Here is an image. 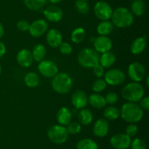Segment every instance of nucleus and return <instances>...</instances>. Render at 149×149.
Returning <instances> with one entry per match:
<instances>
[{
    "mask_svg": "<svg viewBox=\"0 0 149 149\" xmlns=\"http://www.w3.org/2000/svg\"><path fill=\"white\" fill-rule=\"evenodd\" d=\"M122 119L131 124H135L141 121L143 117V110L135 102H128L122 105L120 110Z\"/></svg>",
    "mask_w": 149,
    "mask_h": 149,
    "instance_id": "obj_1",
    "label": "nucleus"
},
{
    "mask_svg": "<svg viewBox=\"0 0 149 149\" xmlns=\"http://www.w3.org/2000/svg\"><path fill=\"white\" fill-rule=\"evenodd\" d=\"M112 23L119 28H127L134 22L133 14L128 9L121 7L113 11Z\"/></svg>",
    "mask_w": 149,
    "mask_h": 149,
    "instance_id": "obj_2",
    "label": "nucleus"
},
{
    "mask_svg": "<svg viewBox=\"0 0 149 149\" xmlns=\"http://www.w3.org/2000/svg\"><path fill=\"white\" fill-rule=\"evenodd\" d=\"M73 81L69 74L65 72L57 73L52 80L54 91L61 94H65L71 90Z\"/></svg>",
    "mask_w": 149,
    "mask_h": 149,
    "instance_id": "obj_3",
    "label": "nucleus"
},
{
    "mask_svg": "<svg viewBox=\"0 0 149 149\" xmlns=\"http://www.w3.org/2000/svg\"><path fill=\"white\" fill-rule=\"evenodd\" d=\"M144 89L140 83L132 82L123 88L122 96L125 99L130 102H138L143 98Z\"/></svg>",
    "mask_w": 149,
    "mask_h": 149,
    "instance_id": "obj_4",
    "label": "nucleus"
},
{
    "mask_svg": "<svg viewBox=\"0 0 149 149\" xmlns=\"http://www.w3.org/2000/svg\"><path fill=\"white\" fill-rule=\"evenodd\" d=\"M100 55L95 49L90 48H83L78 55V62L81 67L93 68L99 64Z\"/></svg>",
    "mask_w": 149,
    "mask_h": 149,
    "instance_id": "obj_5",
    "label": "nucleus"
},
{
    "mask_svg": "<svg viewBox=\"0 0 149 149\" xmlns=\"http://www.w3.org/2000/svg\"><path fill=\"white\" fill-rule=\"evenodd\" d=\"M68 134L66 127L62 125H53L47 131L48 138L55 144L65 143L68 140Z\"/></svg>",
    "mask_w": 149,
    "mask_h": 149,
    "instance_id": "obj_6",
    "label": "nucleus"
},
{
    "mask_svg": "<svg viewBox=\"0 0 149 149\" xmlns=\"http://www.w3.org/2000/svg\"><path fill=\"white\" fill-rule=\"evenodd\" d=\"M94 13L96 17L100 20H109L111 18L113 9L106 1H99L95 5Z\"/></svg>",
    "mask_w": 149,
    "mask_h": 149,
    "instance_id": "obj_7",
    "label": "nucleus"
},
{
    "mask_svg": "<svg viewBox=\"0 0 149 149\" xmlns=\"http://www.w3.org/2000/svg\"><path fill=\"white\" fill-rule=\"evenodd\" d=\"M105 81L111 86H119L125 80V74L119 69H111L104 74Z\"/></svg>",
    "mask_w": 149,
    "mask_h": 149,
    "instance_id": "obj_8",
    "label": "nucleus"
},
{
    "mask_svg": "<svg viewBox=\"0 0 149 149\" xmlns=\"http://www.w3.org/2000/svg\"><path fill=\"white\" fill-rule=\"evenodd\" d=\"M128 75L133 82H141L144 78L146 74L145 67L141 63L133 62L128 67Z\"/></svg>",
    "mask_w": 149,
    "mask_h": 149,
    "instance_id": "obj_9",
    "label": "nucleus"
},
{
    "mask_svg": "<svg viewBox=\"0 0 149 149\" xmlns=\"http://www.w3.org/2000/svg\"><path fill=\"white\" fill-rule=\"evenodd\" d=\"M131 137L126 134L118 133L111 137L110 143L115 149H127L130 147Z\"/></svg>",
    "mask_w": 149,
    "mask_h": 149,
    "instance_id": "obj_10",
    "label": "nucleus"
},
{
    "mask_svg": "<svg viewBox=\"0 0 149 149\" xmlns=\"http://www.w3.org/2000/svg\"><path fill=\"white\" fill-rule=\"evenodd\" d=\"M41 74L47 77H53L58 73V68L56 64L49 60H42L38 66Z\"/></svg>",
    "mask_w": 149,
    "mask_h": 149,
    "instance_id": "obj_11",
    "label": "nucleus"
},
{
    "mask_svg": "<svg viewBox=\"0 0 149 149\" xmlns=\"http://www.w3.org/2000/svg\"><path fill=\"white\" fill-rule=\"evenodd\" d=\"M44 15L47 20L53 23L59 22L63 17V12L58 6L52 4L49 5L44 10Z\"/></svg>",
    "mask_w": 149,
    "mask_h": 149,
    "instance_id": "obj_12",
    "label": "nucleus"
},
{
    "mask_svg": "<svg viewBox=\"0 0 149 149\" xmlns=\"http://www.w3.org/2000/svg\"><path fill=\"white\" fill-rule=\"evenodd\" d=\"M48 28L47 23L44 19H39L33 21L29 26V33L33 37H39L44 35Z\"/></svg>",
    "mask_w": 149,
    "mask_h": 149,
    "instance_id": "obj_13",
    "label": "nucleus"
},
{
    "mask_svg": "<svg viewBox=\"0 0 149 149\" xmlns=\"http://www.w3.org/2000/svg\"><path fill=\"white\" fill-rule=\"evenodd\" d=\"M95 50L97 53H106L110 51L112 48L111 39L107 36H99L94 41Z\"/></svg>",
    "mask_w": 149,
    "mask_h": 149,
    "instance_id": "obj_14",
    "label": "nucleus"
},
{
    "mask_svg": "<svg viewBox=\"0 0 149 149\" xmlns=\"http://www.w3.org/2000/svg\"><path fill=\"white\" fill-rule=\"evenodd\" d=\"M71 103L77 109H83L88 103V96L83 91H77L71 96Z\"/></svg>",
    "mask_w": 149,
    "mask_h": 149,
    "instance_id": "obj_15",
    "label": "nucleus"
},
{
    "mask_svg": "<svg viewBox=\"0 0 149 149\" xmlns=\"http://www.w3.org/2000/svg\"><path fill=\"white\" fill-rule=\"evenodd\" d=\"M19 65L23 67H29L32 64L33 61L31 52L27 49H21L18 51L16 57Z\"/></svg>",
    "mask_w": 149,
    "mask_h": 149,
    "instance_id": "obj_16",
    "label": "nucleus"
},
{
    "mask_svg": "<svg viewBox=\"0 0 149 149\" xmlns=\"http://www.w3.org/2000/svg\"><path fill=\"white\" fill-rule=\"evenodd\" d=\"M47 42L52 48H58L63 42V37L61 32L55 29H52L46 35Z\"/></svg>",
    "mask_w": 149,
    "mask_h": 149,
    "instance_id": "obj_17",
    "label": "nucleus"
},
{
    "mask_svg": "<svg viewBox=\"0 0 149 149\" xmlns=\"http://www.w3.org/2000/svg\"><path fill=\"white\" fill-rule=\"evenodd\" d=\"M109 130V122L106 119L100 118L97 120L93 127V133L98 137H103L108 134Z\"/></svg>",
    "mask_w": 149,
    "mask_h": 149,
    "instance_id": "obj_18",
    "label": "nucleus"
},
{
    "mask_svg": "<svg viewBox=\"0 0 149 149\" xmlns=\"http://www.w3.org/2000/svg\"><path fill=\"white\" fill-rule=\"evenodd\" d=\"M56 119L60 125L66 126L71 121L72 114L68 108L63 107V108H60L57 112Z\"/></svg>",
    "mask_w": 149,
    "mask_h": 149,
    "instance_id": "obj_19",
    "label": "nucleus"
},
{
    "mask_svg": "<svg viewBox=\"0 0 149 149\" xmlns=\"http://www.w3.org/2000/svg\"><path fill=\"white\" fill-rule=\"evenodd\" d=\"M115 61H116V56L111 51L103 53L101 56H100L99 64L103 68H109L112 65H113Z\"/></svg>",
    "mask_w": 149,
    "mask_h": 149,
    "instance_id": "obj_20",
    "label": "nucleus"
},
{
    "mask_svg": "<svg viewBox=\"0 0 149 149\" xmlns=\"http://www.w3.org/2000/svg\"><path fill=\"white\" fill-rule=\"evenodd\" d=\"M146 47V40L144 37H138L132 42L130 51L135 55H138L143 52Z\"/></svg>",
    "mask_w": 149,
    "mask_h": 149,
    "instance_id": "obj_21",
    "label": "nucleus"
},
{
    "mask_svg": "<svg viewBox=\"0 0 149 149\" xmlns=\"http://www.w3.org/2000/svg\"><path fill=\"white\" fill-rule=\"evenodd\" d=\"M88 102L93 106V108H97V109H101L104 108L106 105L105 97H103L102 95L98 93H93L88 97Z\"/></svg>",
    "mask_w": 149,
    "mask_h": 149,
    "instance_id": "obj_22",
    "label": "nucleus"
},
{
    "mask_svg": "<svg viewBox=\"0 0 149 149\" xmlns=\"http://www.w3.org/2000/svg\"><path fill=\"white\" fill-rule=\"evenodd\" d=\"M113 30V24L109 20H102L97 27V32L100 36H108Z\"/></svg>",
    "mask_w": 149,
    "mask_h": 149,
    "instance_id": "obj_23",
    "label": "nucleus"
},
{
    "mask_svg": "<svg viewBox=\"0 0 149 149\" xmlns=\"http://www.w3.org/2000/svg\"><path fill=\"white\" fill-rule=\"evenodd\" d=\"M31 53L33 59L38 62H40L44 60L46 56V48L42 44H37L33 47Z\"/></svg>",
    "mask_w": 149,
    "mask_h": 149,
    "instance_id": "obj_24",
    "label": "nucleus"
},
{
    "mask_svg": "<svg viewBox=\"0 0 149 149\" xmlns=\"http://www.w3.org/2000/svg\"><path fill=\"white\" fill-rule=\"evenodd\" d=\"M78 119L79 121V124H83V125H89L93 121V113L89 109L83 108V109H81L79 113Z\"/></svg>",
    "mask_w": 149,
    "mask_h": 149,
    "instance_id": "obj_25",
    "label": "nucleus"
},
{
    "mask_svg": "<svg viewBox=\"0 0 149 149\" xmlns=\"http://www.w3.org/2000/svg\"><path fill=\"white\" fill-rule=\"evenodd\" d=\"M145 10L146 5L143 0H134L131 4V13L136 16L143 15Z\"/></svg>",
    "mask_w": 149,
    "mask_h": 149,
    "instance_id": "obj_26",
    "label": "nucleus"
},
{
    "mask_svg": "<svg viewBox=\"0 0 149 149\" xmlns=\"http://www.w3.org/2000/svg\"><path fill=\"white\" fill-rule=\"evenodd\" d=\"M103 115L109 121H114L120 115V110L116 107L109 106L104 110Z\"/></svg>",
    "mask_w": 149,
    "mask_h": 149,
    "instance_id": "obj_27",
    "label": "nucleus"
},
{
    "mask_svg": "<svg viewBox=\"0 0 149 149\" xmlns=\"http://www.w3.org/2000/svg\"><path fill=\"white\" fill-rule=\"evenodd\" d=\"M24 82L29 88H35L39 83V77L35 72H29L24 77Z\"/></svg>",
    "mask_w": 149,
    "mask_h": 149,
    "instance_id": "obj_28",
    "label": "nucleus"
},
{
    "mask_svg": "<svg viewBox=\"0 0 149 149\" xmlns=\"http://www.w3.org/2000/svg\"><path fill=\"white\" fill-rule=\"evenodd\" d=\"M86 36L85 30L81 27H78L74 29L71 35V40L76 44H79L82 42Z\"/></svg>",
    "mask_w": 149,
    "mask_h": 149,
    "instance_id": "obj_29",
    "label": "nucleus"
},
{
    "mask_svg": "<svg viewBox=\"0 0 149 149\" xmlns=\"http://www.w3.org/2000/svg\"><path fill=\"white\" fill-rule=\"evenodd\" d=\"M77 149H98V146L94 140L85 138L77 143Z\"/></svg>",
    "mask_w": 149,
    "mask_h": 149,
    "instance_id": "obj_30",
    "label": "nucleus"
},
{
    "mask_svg": "<svg viewBox=\"0 0 149 149\" xmlns=\"http://www.w3.org/2000/svg\"><path fill=\"white\" fill-rule=\"evenodd\" d=\"M47 0H24V4L28 9L31 10H38L42 8Z\"/></svg>",
    "mask_w": 149,
    "mask_h": 149,
    "instance_id": "obj_31",
    "label": "nucleus"
},
{
    "mask_svg": "<svg viewBox=\"0 0 149 149\" xmlns=\"http://www.w3.org/2000/svg\"><path fill=\"white\" fill-rule=\"evenodd\" d=\"M75 7L77 12L81 14H87L90 10V6L88 3L82 0H77L75 2Z\"/></svg>",
    "mask_w": 149,
    "mask_h": 149,
    "instance_id": "obj_32",
    "label": "nucleus"
},
{
    "mask_svg": "<svg viewBox=\"0 0 149 149\" xmlns=\"http://www.w3.org/2000/svg\"><path fill=\"white\" fill-rule=\"evenodd\" d=\"M67 127V131H68V134H77L80 132L81 131V124L77 121H72L70 122L68 124Z\"/></svg>",
    "mask_w": 149,
    "mask_h": 149,
    "instance_id": "obj_33",
    "label": "nucleus"
},
{
    "mask_svg": "<svg viewBox=\"0 0 149 149\" xmlns=\"http://www.w3.org/2000/svg\"><path fill=\"white\" fill-rule=\"evenodd\" d=\"M107 83H106L105 80L102 78H99L97 80H95L93 84V90L96 93H99L104 90L106 88Z\"/></svg>",
    "mask_w": 149,
    "mask_h": 149,
    "instance_id": "obj_34",
    "label": "nucleus"
},
{
    "mask_svg": "<svg viewBox=\"0 0 149 149\" xmlns=\"http://www.w3.org/2000/svg\"><path fill=\"white\" fill-rule=\"evenodd\" d=\"M132 149H146V145L144 140L141 138H135L130 143Z\"/></svg>",
    "mask_w": 149,
    "mask_h": 149,
    "instance_id": "obj_35",
    "label": "nucleus"
},
{
    "mask_svg": "<svg viewBox=\"0 0 149 149\" xmlns=\"http://www.w3.org/2000/svg\"><path fill=\"white\" fill-rule=\"evenodd\" d=\"M118 95L117 93L115 92H110V93H107L105 97V100H106V103L109 104V105H113V104L116 103L118 101Z\"/></svg>",
    "mask_w": 149,
    "mask_h": 149,
    "instance_id": "obj_36",
    "label": "nucleus"
},
{
    "mask_svg": "<svg viewBox=\"0 0 149 149\" xmlns=\"http://www.w3.org/2000/svg\"><path fill=\"white\" fill-rule=\"evenodd\" d=\"M60 51L64 55H69L73 51L72 46L68 42H62L59 46Z\"/></svg>",
    "mask_w": 149,
    "mask_h": 149,
    "instance_id": "obj_37",
    "label": "nucleus"
},
{
    "mask_svg": "<svg viewBox=\"0 0 149 149\" xmlns=\"http://www.w3.org/2000/svg\"><path fill=\"white\" fill-rule=\"evenodd\" d=\"M138 128L135 124H131L128 125L126 128V134L130 137H134L138 133Z\"/></svg>",
    "mask_w": 149,
    "mask_h": 149,
    "instance_id": "obj_38",
    "label": "nucleus"
},
{
    "mask_svg": "<svg viewBox=\"0 0 149 149\" xmlns=\"http://www.w3.org/2000/svg\"><path fill=\"white\" fill-rule=\"evenodd\" d=\"M16 26H17V29L20 32H26V31L29 30L30 24L27 20H20L17 22Z\"/></svg>",
    "mask_w": 149,
    "mask_h": 149,
    "instance_id": "obj_39",
    "label": "nucleus"
},
{
    "mask_svg": "<svg viewBox=\"0 0 149 149\" xmlns=\"http://www.w3.org/2000/svg\"><path fill=\"white\" fill-rule=\"evenodd\" d=\"M93 68V73H94L95 75L97 77H102L103 76H104V68L100 65V64H97V65L95 66Z\"/></svg>",
    "mask_w": 149,
    "mask_h": 149,
    "instance_id": "obj_40",
    "label": "nucleus"
},
{
    "mask_svg": "<svg viewBox=\"0 0 149 149\" xmlns=\"http://www.w3.org/2000/svg\"><path fill=\"white\" fill-rule=\"evenodd\" d=\"M141 102H140L139 106L142 108V110H148L149 109V97L148 96H146V97L142 98L141 99Z\"/></svg>",
    "mask_w": 149,
    "mask_h": 149,
    "instance_id": "obj_41",
    "label": "nucleus"
},
{
    "mask_svg": "<svg viewBox=\"0 0 149 149\" xmlns=\"http://www.w3.org/2000/svg\"><path fill=\"white\" fill-rule=\"evenodd\" d=\"M6 53V47L3 42H0V58H2Z\"/></svg>",
    "mask_w": 149,
    "mask_h": 149,
    "instance_id": "obj_42",
    "label": "nucleus"
},
{
    "mask_svg": "<svg viewBox=\"0 0 149 149\" xmlns=\"http://www.w3.org/2000/svg\"><path fill=\"white\" fill-rule=\"evenodd\" d=\"M4 26H3V25L1 24V22H0V39H1V38L3 37V35H4Z\"/></svg>",
    "mask_w": 149,
    "mask_h": 149,
    "instance_id": "obj_43",
    "label": "nucleus"
},
{
    "mask_svg": "<svg viewBox=\"0 0 149 149\" xmlns=\"http://www.w3.org/2000/svg\"><path fill=\"white\" fill-rule=\"evenodd\" d=\"M49 1H50L51 3H52V4H58V3H59L60 1H62V0H49Z\"/></svg>",
    "mask_w": 149,
    "mask_h": 149,
    "instance_id": "obj_44",
    "label": "nucleus"
},
{
    "mask_svg": "<svg viewBox=\"0 0 149 149\" xmlns=\"http://www.w3.org/2000/svg\"><path fill=\"white\" fill-rule=\"evenodd\" d=\"M146 81H147V86H148V87H149V84H148V81H149V77H147V80H146Z\"/></svg>",
    "mask_w": 149,
    "mask_h": 149,
    "instance_id": "obj_45",
    "label": "nucleus"
},
{
    "mask_svg": "<svg viewBox=\"0 0 149 149\" xmlns=\"http://www.w3.org/2000/svg\"><path fill=\"white\" fill-rule=\"evenodd\" d=\"M1 64H0V75H1Z\"/></svg>",
    "mask_w": 149,
    "mask_h": 149,
    "instance_id": "obj_46",
    "label": "nucleus"
},
{
    "mask_svg": "<svg viewBox=\"0 0 149 149\" xmlns=\"http://www.w3.org/2000/svg\"><path fill=\"white\" fill-rule=\"evenodd\" d=\"M82 1H88V0H82Z\"/></svg>",
    "mask_w": 149,
    "mask_h": 149,
    "instance_id": "obj_47",
    "label": "nucleus"
}]
</instances>
